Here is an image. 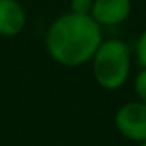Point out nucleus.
Masks as SVG:
<instances>
[{"label":"nucleus","mask_w":146,"mask_h":146,"mask_svg":"<svg viewBox=\"0 0 146 146\" xmlns=\"http://www.w3.org/2000/svg\"><path fill=\"white\" fill-rule=\"evenodd\" d=\"M102 39V27L90 14L68 11L55 17L49 25L46 49L58 64L79 68L91 61Z\"/></svg>","instance_id":"1"},{"label":"nucleus","mask_w":146,"mask_h":146,"mask_svg":"<svg viewBox=\"0 0 146 146\" xmlns=\"http://www.w3.org/2000/svg\"><path fill=\"white\" fill-rule=\"evenodd\" d=\"M93 77L101 88L115 91L126 85L132 69V50L119 38L102 39L91 58Z\"/></svg>","instance_id":"2"},{"label":"nucleus","mask_w":146,"mask_h":146,"mask_svg":"<svg viewBox=\"0 0 146 146\" xmlns=\"http://www.w3.org/2000/svg\"><path fill=\"white\" fill-rule=\"evenodd\" d=\"M113 123L118 132L130 141L146 140V104L138 99L123 104L115 111Z\"/></svg>","instance_id":"3"},{"label":"nucleus","mask_w":146,"mask_h":146,"mask_svg":"<svg viewBox=\"0 0 146 146\" xmlns=\"http://www.w3.org/2000/svg\"><path fill=\"white\" fill-rule=\"evenodd\" d=\"M132 14V0H93L90 16L101 27H116Z\"/></svg>","instance_id":"4"},{"label":"nucleus","mask_w":146,"mask_h":146,"mask_svg":"<svg viewBox=\"0 0 146 146\" xmlns=\"http://www.w3.org/2000/svg\"><path fill=\"white\" fill-rule=\"evenodd\" d=\"M25 10L17 0H0V36H17L25 29Z\"/></svg>","instance_id":"5"},{"label":"nucleus","mask_w":146,"mask_h":146,"mask_svg":"<svg viewBox=\"0 0 146 146\" xmlns=\"http://www.w3.org/2000/svg\"><path fill=\"white\" fill-rule=\"evenodd\" d=\"M133 93L140 102L146 104V68H140L133 77Z\"/></svg>","instance_id":"6"},{"label":"nucleus","mask_w":146,"mask_h":146,"mask_svg":"<svg viewBox=\"0 0 146 146\" xmlns=\"http://www.w3.org/2000/svg\"><path fill=\"white\" fill-rule=\"evenodd\" d=\"M135 60L140 68H146V29L135 41Z\"/></svg>","instance_id":"7"},{"label":"nucleus","mask_w":146,"mask_h":146,"mask_svg":"<svg viewBox=\"0 0 146 146\" xmlns=\"http://www.w3.org/2000/svg\"><path fill=\"white\" fill-rule=\"evenodd\" d=\"M93 0H69V11L77 14H90Z\"/></svg>","instance_id":"8"},{"label":"nucleus","mask_w":146,"mask_h":146,"mask_svg":"<svg viewBox=\"0 0 146 146\" xmlns=\"http://www.w3.org/2000/svg\"><path fill=\"white\" fill-rule=\"evenodd\" d=\"M138 146H146V140H143V141H140Z\"/></svg>","instance_id":"9"}]
</instances>
